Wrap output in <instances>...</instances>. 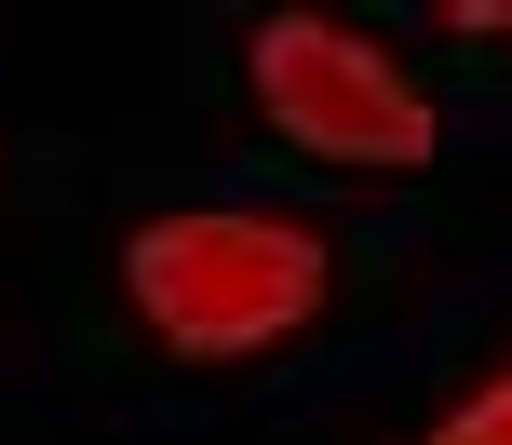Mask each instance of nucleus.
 <instances>
[{
	"mask_svg": "<svg viewBox=\"0 0 512 445\" xmlns=\"http://www.w3.org/2000/svg\"><path fill=\"white\" fill-rule=\"evenodd\" d=\"M122 270H135V311L176 351H256L324 311V243L270 230V216H162V230H135Z\"/></svg>",
	"mask_w": 512,
	"mask_h": 445,
	"instance_id": "f257e3e1",
	"label": "nucleus"
},
{
	"mask_svg": "<svg viewBox=\"0 0 512 445\" xmlns=\"http://www.w3.org/2000/svg\"><path fill=\"white\" fill-rule=\"evenodd\" d=\"M256 108H270L297 149L364 162V176L432 162V108H418V81L391 68L378 41L324 27V14H270V27H256Z\"/></svg>",
	"mask_w": 512,
	"mask_h": 445,
	"instance_id": "f03ea898",
	"label": "nucleus"
},
{
	"mask_svg": "<svg viewBox=\"0 0 512 445\" xmlns=\"http://www.w3.org/2000/svg\"><path fill=\"white\" fill-rule=\"evenodd\" d=\"M432 445H512V378H499V392H472V405H459V419H445Z\"/></svg>",
	"mask_w": 512,
	"mask_h": 445,
	"instance_id": "7ed1b4c3",
	"label": "nucleus"
}]
</instances>
